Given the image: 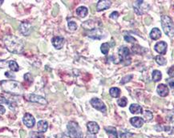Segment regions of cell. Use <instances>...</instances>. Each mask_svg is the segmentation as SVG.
<instances>
[{
  "mask_svg": "<svg viewBox=\"0 0 174 138\" xmlns=\"http://www.w3.org/2000/svg\"><path fill=\"white\" fill-rule=\"evenodd\" d=\"M132 75H128L126 76H124L121 81V84H124L128 83V82H129V81L132 80Z\"/></svg>",
  "mask_w": 174,
  "mask_h": 138,
  "instance_id": "33",
  "label": "cell"
},
{
  "mask_svg": "<svg viewBox=\"0 0 174 138\" xmlns=\"http://www.w3.org/2000/svg\"><path fill=\"white\" fill-rule=\"evenodd\" d=\"M5 76L8 78H15V75L12 74V72H10V71H7L5 73Z\"/></svg>",
  "mask_w": 174,
  "mask_h": 138,
  "instance_id": "41",
  "label": "cell"
},
{
  "mask_svg": "<svg viewBox=\"0 0 174 138\" xmlns=\"http://www.w3.org/2000/svg\"><path fill=\"white\" fill-rule=\"evenodd\" d=\"M151 24V19L150 18H146L145 19V24L147 25H149Z\"/></svg>",
  "mask_w": 174,
  "mask_h": 138,
  "instance_id": "43",
  "label": "cell"
},
{
  "mask_svg": "<svg viewBox=\"0 0 174 138\" xmlns=\"http://www.w3.org/2000/svg\"><path fill=\"white\" fill-rule=\"evenodd\" d=\"M129 110L130 112L132 113V114H140V113H142V108L139 105H137V104H132L131 105L130 108H129Z\"/></svg>",
  "mask_w": 174,
  "mask_h": 138,
  "instance_id": "21",
  "label": "cell"
},
{
  "mask_svg": "<svg viewBox=\"0 0 174 138\" xmlns=\"http://www.w3.org/2000/svg\"><path fill=\"white\" fill-rule=\"evenodd\" d=\"M3 43L7 50L14 54L21 53L24 49V43L15 35H6L3 38Z\"/></svg>",
  "mask_w": 174,
  "mask_h": 138,
  "instance_id": "1",
  "label": "cell"
},
{
  "mask_svg": "<svg viewBox=\"0 0 174 138\" xmlns=\"http://www.w3.org/2000/svg\"><path fill=\"white\" fill-rule=\"evenodd\" d=\"M32 27H31V24L28 22H24L22 23L19 27V30H20L21 33L23 34L24 35H29L31 31Z\"/></svg>",
  "mask_w": 174,
  "mask_h": 138,
  "instance_id": "11",
  "label": "cell"
},
{
  "mask_svg": "<svg viewBox=\"0 0 174 138\" xmlns=\"http://www.w3.org/2000/svg\"><path fill=\"white\" fill-rule=\"evenodd\" d=\"M1 87L5 92L12 95H21L23 93V87L20 83L12 80L2 81Z\"/></svg>",
  "mask_w": 174,
  "mask_h": 138,
  "instance_id": "2",
  "label": "cell"
},
{
  "mask_svg": "<svg viewBox=\"0 0 174 138\" xmlns=\"http://www.w3.org/2000/svg\"><path fill=\"white\" fill-rule=\"evenodd\" d=\"M5 112H6V108H4L3 105H0V114L3 115V114H4Z\"/></svg>",
  "mask_w": 174,
  "mask_h": 138,
  "instance_id": "42",
  "label": "cell"
},
{
  "mask_svg": "<svg viewBox=\"0 0 174 138\" xmlns=\"http://www.w3.org/2000/svg\"><path fill=\"white\" fill-rule=\"evenodd\" d=\"M87 12H88L87 8L85 7H80L76 9L77 15L81 17V18H84V17L87 16Z\"/></svg>",
  "mask_w": 174,
  "mask_h": 138,
  "instance_id": "22",
  "label": "cell"
},
{
  "mask_svg": "<svg viewBox=\"0 0 174 138\" xmlns=\"http://www.w3.org/2000/svg\"><path fill=\"white\" fill-rule=\"evenodd\" d=\"M157 91L158 95L162 96V97L167 96L168 95V92H169L168 91V88L167 85L163 84H161L158 85Z\"/></svg>",
  "mask_w": 174,
  "mask_h": 138,
  "instance_id": "16",
  "label": "cell"
},
{
  "mask_svg": "<svg viewBox=\"0 0 174 138\" xmlns=\"http://www.w3.org/2000/svg\"><path fill=\"white\" fill-rule=\"evenodd\" d=\"M129 55H130V51H129V49L127 47H124L123 46V47H121L119 49V55H120V58H121V60L130 61Z\"/></svg>",
  "mask_w": 174,
  "mask_h": 138,
  "instance_id": "10",
  "label": "cell"
},
{
  "mask_svg": "<svg viewBox=\"0 0 174 138\" xmlns=\"http://www.w3.org/2000/svg\"><path fill=\"white\" fill-rule=\"evenodd\" d=\"M23 122L27 128H32L35 124V120L32 115L30 113H26L23 118Z\"/></svg>",
  "mask_w": 174,
  "mask_h": 138,
  "instance_id": "9",
  "label": "cell"
},
{
  "mask_svg": "<svg viewBox=\"0 0 174 138\" xmlns=\"http://www.w3.org/2000/svg\"><path fill=\"white\" fill-rule=\"evenodd\" d=\"M130 123L132 126L136 128H141L144 123V121L143 118L141 117H132L130 119Z\"/></svg>",
  "mask_w": 174,
  "mask_h": 138,
  "instance_id": "17",
  "label": "cell"
},
{
  "mask_svg": "<svg viewBox=\"0 0 174 138\" xmlns=\"http://www.w3.org/2000/svg\"><path fill=\"white\" fill-rule=\"evenodd\" d=\"M111 96L113 98H117L121 95V89L118 88H112L109 91Z\"/></svg>",
  "mask_w": 174,
  "mask_h": 138,
  "instance_id": "24",
  "label": "cell"
},
{
  "mask_svg": "<svg viewBox=\"0 0 174 138\" xmlns=\"http://www.w3.org/2000/svg\"><path fill=\"white\" fill-rule=\"evenodd\" d=\"M131 133H129L128 132H127L126 130L124 131H121L120 133V138H128V136H130Z\"/></svg>",
  "mask_w": 174,
  "mask_h": 138,
  "instance_id": "37",
  "label": "cell"
},
{
  "mask_svg": "<svg viewBox=\"0 0 174 138\" xmlns=\"http://www.w3.org/2000/svg\"><path fill=\"white\" fill-rule=\"evenodd\" d=\"M143 115H144V121H149L153 119V113L150 111H144Z\"/></svg>",
  "mask_w": 174,
  "mask_h": 138,
  "instance_id": "28",
  "label": "cell"
},
{
  "mask_svg": "<svg viewBox=\"0 0 174 138\" xmlns=\"http://www.w3.org/2000/svg\"><path fill=\"white\" fill-rule=\"evenodd\" d=\"M68 28L71 31H76L77 29V24L74 21H69L68 22Z\"/></svg>",
  "mask_w": 174,
  "mask_h": 138,
  "instance_id": "31",
  "label": "cell"
},
{
  "mask_svg": "<svg viewBox=\"0 0 174 138\" xmlns=\"http://www.w3.org/2000/svg\"><path fill=\"white\" fill-rule=\"evenodd\" d=\"M51 43H52V45H53L55 48L56 49H61L63 46H64V39L63 37H60V36H55V37L52 38L51 40Z\"/></svg>",
  "mask_w": 174,
  "mask_h": 138,
  "instance_id": "13",
  "label": "cell"
},
{
  "mask_svg": "<svg viewBox=\"0 0 174 138\" xmlns=\"http://www.w3.org/2000/svg\"><path fill=\"white\" fill-rule=\"evenodd\" d=\"M47 128H48V124L45 121H40L37 124V129L39 132L44 133L47 131Z\"/></svg>",
  "mask_w": 174,
  "mask_h": 138,
  "instance_id": "18",
  "label": "cell"
},
{
  "mask_svg": "<svg viewBox=\"0 0 174 138\" xmlns=\"http://www.w3.org/2000/svg\"><path fill=\"white\" fill-rule=\"evenodd\" d=\"M168 74L170 77H174V65L168 70Z\"/></svg>",
  "mask_w": 174,
  "mask_h": 138,
  "instance_id": "38",
  "label": "cell"
},
{
  "mask_svg": "<svg viewBox=\"0 0 174 138\" xmlns=\"http://www.w3.org/2000/svg\"><path fill=\"white\" fill-rule=\"evenodd\" d=\"M168 83L171 90L173 92V94L174 95V80H168Z\"/></svg>",
  "mask_w": 174,
  "mask_h": 138,
  "instance_id": "40",
  "label": "cell"
},
{
  "mask_svg": "<svg viewBox=\"0 0 174 138\" xmlns=\"http://www.w3.org/2000/svg\"><path fill=\"white\" fill-rule=\"evenodd\" d=\"M86 138H96V136H94L93 134H89V135H87V137H86Z\"/></svg>",
  "mask_w": 174,
  "mask_h": 138,
  "instance_id": "44",
  "label": "cell"
},
{
  "mask_svg": "<svg viewBox=\"0 0 174 138\" xmlns=\"http://www.w3.org/2000/svg\"><path fill=\"white\" fill-rule=\"evenodd\" d=\"M154 49L158 53L164 55L166 53V51H167V44L165 42H164V41L158 42L157 44L155 45Z\"/></svg>",
  "mask_w": 174,
  "mask_h": 138,
  "instance_id": "12",
  "label": "cell"
},
{
  "mask_svg": "<svg viewBox=\"0 0 174 138\" xmlns=\"http://www.w3.org/2000/svg\"><path fill=\"white\" fill-rule=\"evenodd\" d=\"M109 49H110V45L108 43H104L101 45V52L104 55H107L109 51Z\"/></svg>",
  "mask_w": 174,
  "mask_h": 138,
  "instance_id": "26",
  "label": "cell"
},
{
  "mask_svg": "<svg viewBox=\"0 0 174 138\" xmlns=\"http://www.w3.org/2000/svg\"><path fill=\"white\" fill-rule=\"evenodd\" d=\"M124 40L127 41V42H128V43H132V44L137 42V40H136L133 37H132V36L128 35H124Z\"/></svg>",
  "mask_w": 174,
  "mask_h": 138,
  "instance_id": "35",
  "label": "cell"
},
{
  "mask_svg": "<svg viewBox=\"0 0 174 138\" xmlns=\"http://www.w3.org/2000/svg\"><path fill=\"white\" fill-rule=\"evenodd\" d=\"M134 10L136 11V13L138 15H143L145 12H147L148 10L149 9V5L145 3L144 1L139 0V1H135L133 3Z\"/></svg>",
  "mask_w": 174,
  "mask_h": 138,
  "instance_id": "5",
  "label": "cell"
},
{
  "mask_svg": "<svg viewBox=\"0 0 174 138\" xmlns=\"http://www.w3.org/2000/svg\"><path fill=\"white\" fill-rule=\"evenodd\" d=\"M90 103L93 108L101 111V112H106V111H107V108L104 104V102L99 98H92L91 100Z\"/></svg>",
  "mask_w": 174,
  "mask_h": 138,
  "instance_id": "6",
  "label": "cell"
},
{
  "mask_svg": "<svg viewBox=\"0 0 174 138\" xmlns=\"http://www.w3.org/2000/svg\"><path fill=\"white\" fill-rule=\"evenodd\" d=\"M150 37L152 40H157L158 39H160L161 37V31L158 28H153V30L151 31L150 32Z\"/></svg>",
  "mask_w": 174,
  "mask_h": 138,
  "instance_id": "20",
  "label": "cell"
},
{
  "mask_svg": "<svg viewBox=\"0 0 174 138\" xmlns=\"http://www.w3.org/2000/svg\"><path fill=\"white\" fill-rule=\"evenodd\" d=\"M118 16H119V14L116 11H113L112 13L110 15L111 19H117Z\"/></svg>",
  "mask_w": 174,
  "mask_h": 138,
  "instance_id": "39",
  "label": "cell"
},
{
  "mask_svg": "<svg viewBox=\"0 0 174 138\" xmlns=\"http://www.w3.org/2000/svg\"><path fill=\"white\" fill-rule=\"evenodd\" d=\"M87 35L88 37L94 39V40H101L105 37V35L104 34V31L99 28L94 29V30L89 31L87 32Z\"/></svg>",
  "mask_w": 174,
  "mask_h": 138,
  "instance_id": "8",
  "label": "cell"
},
{
  "mask_svg": "<svg viewBox=\"0 0 174 138\" xmlns=\"http://www.w3.org/2000/svg\"><path fill=\"white\" fill-rule=\"evenodd\" d=\"M155 60H156V62H157L159 65H161V66H163V65H165V64H166V60H165L163 56H161V55L156 56Z\"/></svg>",
  "mask_w": 174,
  "mask_h": 138,
  "instance_id": "27",
  "label": "cell"
},
{
  "mask_svg": "<svg viewBox=\"0 0 174 138\" xmlns=\"http://www.w3.org/2000/svg\"><path fill=\"white\" fill-rule=\"evenodd\" d=\"M161 25L163 27L164 32L168 36L173 37L174 36V23L170 17L168 15L161 16Z\"/></svg>",
  "mask_w": 174,
  "mask_h": 138,
  "instance_id": "3",
  "label": "cell"
},
{
  "mask_svg": "<svg viewBox=\"0 0 174 138\" xmlns=\"http://www.w3.org/2000/svg\"><path fill=\"white\" fill-rule=\"evenodd\" d=\"M68 135L71 138H83V132L79 125L74 121H70L67 126Z\"/></svg>",
  "mask_w": 174,
  "mask_h": 138,
  "instance_id": "4",
  "label": "cell"
},
{
  "mask_svg": "<svg viewBox=\"0 0 174 138\" xmlns=\"http://www.w3.org/2000/svg\"><path fill=\"white\" fill-rule=\"evenodd\" d=\"M3 0H1V1H0V4L3 3Z\"/></svg>",
  "mask_w": 174,
  "mask_h": 138,
  "instance_id": "45",
  "label": "cell"
},
{
  "mask_svg": "<svg viewBox=\"0 0 174 138\" xmlns=\"http://www.w3.org/2000/svg\"><path fill=\"white\" fill-rule=\"evenodd\" d=\"M104 129H105L106 132L108 133V134L117 135V131H116V129L114 128V127H106Z\"/></svg>",
  "mask_w": 174,
  "mask_h": 138,
  "instance_id": "29",
  "label": "cell"
},
{
  "mask_svg": "<svg viewBox=\"0 0 174 138\" xmlns=\"http://www.w3.org/2000/svg\"><path fill=\"white\" fill-rule=\"evenodd\" d=\"M8 67L12 71H18L19 70V67L15 61L10 60L8 61Z\"/></svg>",
  "mask_w": 174,
  "mask_h": 138,
  "instance_id": "23",
  "label": "cell"
},
{
  "mask_svg": "<svg viewBox=\"0 0 174 138\" xmlns=\"http://www.w3.org/2000/svg\"><path fill=\"white\" fill-rule=\"evenodd\" d=\"M112 5V2L109 0H100L96 5V10L98 11L108 9Z\"/></svg>",
  "mask_w": 174,
  "mask_h": 138,
  "instance_id": "14",
  "label": "cell"
},
{
  "mask_svg": "<svg viewBox=\"0 0 174 138\" xmlns=\"http://www.w3.org/2000/svg\"><path fill=\"white\" fill-rule=\"evenodd\" d=\"M96 24H97V23L95 22V21L87 20L86 21L85 23L83 24V27H84V28H85V29H89V31H92L98 28Z\"/></svg>",
  "mask_w": 174,
  "mask_h": 138,
  "instance_id": "19",
  "label": "cell"
},
{
  "mask_svg": "<svg viewBox=\"0 0 174 138\" xmlns=\"http://www.w3.org/2000/svg\"><path fill=\"white\" fill-rule=\"evenodd\" d=\"M24 80L27 82H28V83H32L33 82V76L31 73L28 72V73H26L24 75Z\"/></svg>",
  "mask_w": 174,
  "mask_h": 138,
  "instance_id": "32",
  "label": "cell"
},
{
  "mask_svg": "<svg viewBox=\"0 0 174 138\" xmlns=\"http://www.w3.org/2000/svg\"><path fill=\"white\" fill-rule=\"evenodd\" d=\"M25 98L26 100L31 102H35V103H39L40 105H47V101L43 96H39V95L35 94H27L25 95Z\"/></svg>",
  "mask_w": 174,
  "mask_h": 138,
  "instance_id": "7",
  "label": "cell"
},
{
  "mask_svg": "<svg viewBox=\"0 0 174 138\" xmlns=\"http://www.w3.org/2000/svg\"><path fill=\"white\" fill-rule=\"evenodd\" d=\"M0 104H6V105H9L10 108V102L8 100H7V98H5L3 96H1L0 95Z\"/></svg>",
  "mask_w": 174,
  "mask_h": 138,
  "instance_id": "34",
  "label": "cell"
},
{
  "mask_svg": "<svg viewBox=\"0 0 174 138\" xmlns=\"http://www.w3.org/2000/svg\"><path fill=\"white\" fill-rule=\"evenodd\" d=\"M87 129H88V132H90L91 134H96V133H98L99 130H100V126L98 125L96 122H88L87 125Z\"/></svg>",
  "mask_w": 174,
  "mask_h": 138,
  "instance_id": "15",
  "label": "cell"
},
{
  "mask_svg": "<svg viewBox=\"0 0 174 138\" xmlns=\"http://www.w3.org/2000/svg\"><path fill=\"white\" fill-rule=\"evenodd\" d=\"M143 50H144V48H142L141 46H134V47H132V51H133L134 52H137V53L141 54L143 52L142 51Z\"/></svg>",
  "mask_w": 174,
  "mask_h": 138,
  "instance_id": "36",
  "label": "cell"
},
{
  "mask_svg": "<svg viewBox=\"0 0 174 138\" xmlns=\"http://www.w3.org/2000/svg\"><path fill=\"white\" fill-rule=\"evenodd\" d=\"M153 80L155 82H158V81H160L161 80V77H162V74H161V72L160 71H158V70H155L153 72Z\"/></svg>",
  "mask_w": 174,
  "mask_h": 138,
  "instance_id": "25",
  "label": "cell"
},
{
  "mask_svg": "<svg viewBox=\"0 0 174 138\" xmlns=\"http://www.w3.org/2000/svg\"><path fill=\"white\" fill-rule=\"evenodd\" d=\"M128 103V101L127 99H126V97H122L121 98V99H119L117 101V104L121 107H125L126 106V105H127Z\"/></svg>",
  "mask_w": 174,
  "mask_h": 138,
  "instance_id": "30",
  "label": "cell"
}]
</instances>
